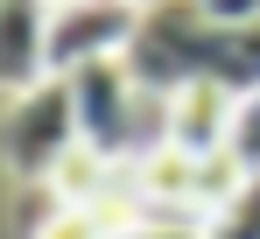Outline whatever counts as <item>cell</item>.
I'll list each match as a JSON object with an SVG mask.
<instances>
[{
  "label": "cell",
  "mask_w": 260,
  "mask_h": 239,
  "mask_svg": "<svg viewBox=\"0 0 260 239\" xmlns=\"http://www.w3.org/2000/svg\"><path fill=\"white\" fill-rule=\"evenodd\" d=\"M28 239H113V232H106V218H99L91 204H56Z\"/></svg>",
  "instance_id": "cell-8"
},
{
  "label": "cell",
  "mask_w": 260,
  "mask_h": 239,
  "mask_svg": "<svg viewBox=\"0 0 260 239\" xmlns=\"http://www.w3.org/2000/svg\"><path fill=\"white\" fill-rule=\"evenodd\" d=\"M134 28H141V0H71V7H56V21H49V71L71 78V71H85V64L127 56Z\"/></svg>",
  "instance_id": "cell-3"
},
{
  "label": "cell",
  "mask_w": 260,
  "mask_h": 239,
  "mask_svg": "<svg viewBox=\"0 0 260 239\" xmlns=\"http://www.w3.org/2000/svg\"><path fill=\"white\" fill-rule=\"evenodd\" d=\"M225 155H232V169H239V176H260V92H246V99H239Z\"/></svg>",
  "instance_id": "cell-7"
},
{
  "label": "cell",
  "mask_w": 260,
  "mask_h": 239,
  "mask_svg": "<svg viewBox=\"0 0 260 239\" xmlns=\"http://www.w3.org/2000/svg\"><path fill=\"white\" fill-rule=\"evenodd\" d=\"M232 113H239V99L225 92V84H183L169 99V148L190 162H211L225 155V141H232Z\"/></svg>",
  "instance_id": "cell-5"
},
{
  "label": "cell",
  "mask_w": 260,
  "mask_h": 239,
  "mask_svg": "<svg viewBox=\"0 0 260 239\" xmlns=\"http://www.w3.org/2000/svg\"><path fill=\"white\" fill-rule=\"evenodd\" d=\"M134 84L176 99L183 84H225L232 99L260 92V21L253 28H218L190 0H148L141 28L127 42Z\"/></svg>",
  "instance_id": "cell-1"
},
{
  "label": "cell",
  "mask_w": 260,
  "mask_h": 239,
  "mask_svg": "<svg viewBox=\"0 0 260 239\" xmlns=\"http://www.w3.org/2000/svg\"><path fill=\"white\" fill-rule=\"evenodd\" d=\"M49 0H0V92H28V84L56 78L49 71Z\"/></svg>",
  "instance_id": "cell-4"
},
{
  "label": "cell",
  "mask_w": 260,
  "mask_h": 239,
  "mask_svg": "<svg viewBox=\"0 0 260 239\" xmlns=\"http://www.w3.org/2000/svg\"><path fill=\"white\" fill-rule=\"evenodd\" d=\"M204 21H218V28H253L260 21V0H190Z\"/></svg>",
  "instance_id": "cell-9"
},
{
  "label": "cell",
  "mask_w": 260,
  "mask_h": 239,
  "mask_svg": "<svg viewBox=\"0 0 260 239\" xmlns=\"http://www.w3.org/2000/svg\"><path fill=\"white\" fill-rule=\"evenodd\" d=\"M78 99L71 78H43L0 106V162L14 183H56V169L78 155Z\"/></svg>",
  "instance_id": "cell-2"
},
{
  "label": "cell",
  "mask_w": 260,
  "mask_h": 239,
  "mask_svg": "<svg viewBox=\"0 0 260 239\" xmlns=\"http://www.w3.org/2000/svg\"><path fill=\"white\" fill-rule=\"evenodd\" d=\"M113 239H204V225H176V218H141V225H127V232Z\"/></svg>",
  "instance_id": "cell-10"
},
{
  "label": "cell",
  "mask_w": 260,
  "mask_h": 239,
  "mask_svg": "<svg viewBox=\"0 0 260 239\" xmlns=\"http://www.w3.org/2000/svg\"><path fill=\"white\" fill-rule=\"evenodd\" d=\"M141 7H148V0H141Z\"/></svg>",
  "instance_id": "cell-12"
},
{
  "label": "cell",
  "mask_w": 260,
  "mask_h": 239,
  "mask_svg": "<svg viewBox=\"0 0 260 239\" xmlns=\"http://www.w3.org/2000/svg\"><path fill=\"white\" fill-rule=\"evenodd\" d=\"M49 7H71V0H49Z\"/></svg>",
  "instance_id": "cell-11"
},
{
  "label": "cell",
  "mask_w": 260,
  "mask_h": 239,
  "mask_svg": "<svg viewBox=\"0 0 260 239\" xmlns=\"http://www.w3.org/2000/svg\"><path fill=\"white\" fill-rule=\"evenodd\" d=\"M204 239H260V176H246L232 204H218L204 218Z\"/></svg>",
  "instance_id": "cell-6"
}]
</instances>
